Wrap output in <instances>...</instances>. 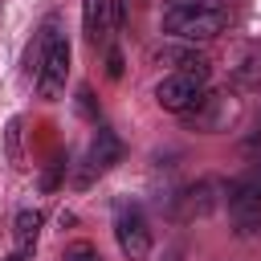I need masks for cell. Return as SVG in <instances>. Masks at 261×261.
I'll list each match as a JSON object with an SVG mask.
<instances>
[{"mask_svg":"<svg viewBox=\"0 0 261 261\" xmlns=\"http://www.w3.org/2000/svg\"><path fill=\"white\" fill-rule=\"evenodd\" d=\"M24 61H29V77L37 82V94L53 102L65 90V77H69V37H65L57 12H49L41 20V33L29 45V57Z\"/></svg>","mask_w":261,"mask_h":261,"instance_id":"6da1fadb","label":"cell"},{"mask_svg":"<svg viewBox=\"0 0 261 261\" xmlns=\"http://www.w3.org/2000/svg\"><path fill=\"white\" fill-rule=\"evenodd\" d=\"M204 94H208V61L204 65H192V69H175V73H167L155 86L159 110H171V114H188Z\"/></svg>","mask_w":261,"mask_h":261,"instance_id":"7a4b0ae2","label":"cell"},{"mask_svg":"<svg viewBox=\"0 0 261 261\" xmlns=\"http://www.w3.org/2000/svg\"><path fill=\"white\" fill-rule=\"evenodd\" d=\"M82 24H86V41L90 45H106L114 24V0H82Z\"/></svg>","mask_w":261,"mask_h":261,"instance_id":"ba28073f","label":"cell"},{"mask_svg":"<svg viewBox=\"0 0 261 261\" xmlns=\"http://www.w3.org/2000/svg\"><path fill=\"white\" fill-rule=\"evenodd\" d=\"M12 237H16V253L29 257V253L37 249V237H41V212H37V208L16 212V220H12Z\"/></svg>","mask_w":261,"mask_h":261,"instance_id":"30bf717a","label":"cell"},{"mask_svg":"<svg viewBox=\"0 0 261 261\" xmlns=\"http://www.w3.org/2000/svg\"><path fill=\"white\" fill-rule=\"evenodd\" d=\"M228 8V0H163V12H216Z\"/></svg>","mask_w":261,"mask_h":261,"instance_id":"4fadbf2b","label":"cell"},{"mask_svg":"<svg viewBox=\"0 0 261 261\" xmlns=\"http://www.w3.org/2000/svg\"><path fill=\"white\" fill-rule=\"evenodd\" d=\"M114 159H118V139L106 130V126H98V135H94V143L86 147V159H82V171H77V188H90L98 175H106L110 167H114Z\"/></svg>","mask_w":261,"mask_h":261,"instance_id":"8992f818","label":"cell"},{"mask_svg":"<svg viewBox=\"0 0 261 261\" xmlns=\"http://www.w3.org/2000/svg\"><path fill=\"white\" fill-rule=\"evenodd\" d=\"M228 24V8H216V12H163V33L171 41H184V45H196V41H212L220 37Z\"/></svg>","mask_w":261,"mask_h":261,"instance_id":"277c9868","label":"cell"},{"mask_svg":"<svg viewBox=\"0 0 261 261\" xmlns=\"http://www.w3.org/2000/svg\"><path fill=\"white\" fill-rule=\"evenodd\" d=\"M126 16H130V0H114V24L118 29L126 24Z\"/></svg>","mask_w":261,"mask_h":261,"instance_id":"9a60e30c","label":"cell"},{"mask_svg":"<svg viewBox=\"0 0 261 261\" xmlns=\"http://www.w3.org/2000/svg\"><path fill=\"white\" fill-rule=\"evenodd\" d=\"M151 61H159V65H171V73H175V69H192V65H204V57H200L192 45H184V41L151 49Z\"/></svg>","mask_w":261,"mask_h":261,"instance_id":"7c38bea8","label":"cell"},{"mask_svg":"<svg viewBox=\"0 0 261 261\" xmlns=\"http://www.w3.org/2000/svg\"><path fill=\"white\" fill-rule=\"evenodd\" d=\"M8 261H24V257H20V253H12V257H8Z\"/></svg>","mask_w":261,"mask_h":261,"instance_id":"2e32d148","label":"cell"},{"mask_svg":"<svg viewBox=\"0 0 261 261\" xmlns=\"http://www.w3.org/2000/svg\"><path fill=\"white\" fill-rule=\"evenodd\" d=\"M114 237H118L122 257H130V261H143V257L151 253V228H147V220H143L139 208H118V216H114Z\"/></svg>","mask_w":261,"mask_h":261,"instance_id":"5b68a950","label":"cell"},{"mask_svg":"<svg viewBox=\"0 0 261 261\" xmlns=\"http://www.w3.org/2000/svg\"><path fill=\"white\" fill-rule=\"evenodd\" d=\"M188 126L192 130H204V135H220V130H228L237 118H241V98L237 94H228V90H212V94H204L188 114Z\"/></svg>","mask_w":261,"mask_h":261,"instance_id":"3957f363","label":"cell"},{"mask_svg":"<svg viewBox=\"0 0 261 261\" xmlns=\"http://www.w3.org/2000/svg\"><path fill=\"white\" fill-rule=\"evenodd\" d=\"M228 208H232V216L245 228L253 220H261V167H253L249 175H241L237 184H228Z\"/></svg>","mask_w":261,"mask_h":261,"instance_id":"52a82bcc","label":"cell"},{"mask_svg":"<svg viewBox=\"0 0 261 261\" xmlns=\"http://www.w3.org/2000/svg\"><path fill=\"white\" fill-rule=\"evenodd\" d=\"M61 261H102V253H98L90 241H73V245H65Z\"/></svg>","mask_w":261,"mask_h":261,"instance_id":"5bb4252c","label":"cell"},{"mask_svg":"<svg viewBox=\"0 0 261 261\" xmlns=\"http://www.w3.org/2000/svg\"><path fill=\"white\" fill-rule=\"evenodd\" d=\"M171 261H179V253H175V257H171Z\"/></svg>","mask_w":261,"mask_h":261,"instance_id":"e0dca14e","label":"cell"},{"mask_svg":"<svg viewBox=\"0 0 261 261\" xmlns=\"http://www.w3.org/2000/svg\"><path fill=\"white\" fill-rule=\"evenodd\" d=\"M212 192H224V184L204 179V184L188 188V192L179 196V216H204V212H212V208H216V200H220V196H212Z\"/></svg>","mask_w":261,"mask_h":261,"instance_id":"9c48e42d","label":"cell"},{"mask_svg":"<svg viewBox=\"0 0 261 261\" xmlns=\"http://www.w3.org/2000/svg\"><path fill=\"white\" fill-rule=\"evenodd\" d=\"M232 82H237L241 90H261V41H253V45L237 57Z\"/></svg>","mask_w":261,"mask_h":261,"instance_id":"8fae6325","label":"cell"}]
</instances>
